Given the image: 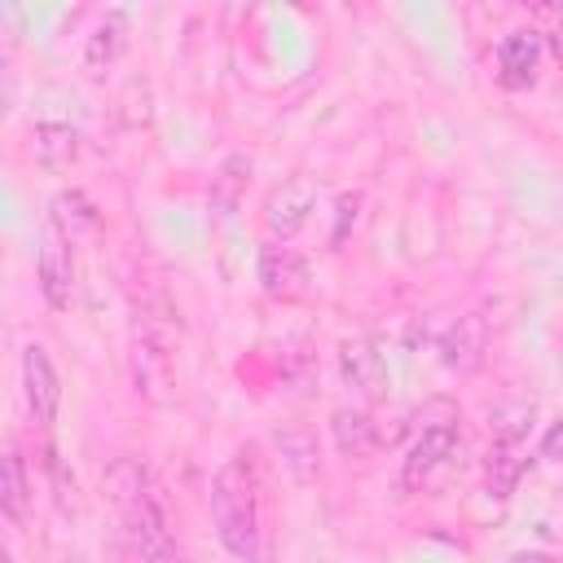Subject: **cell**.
<instances>
[{
    "instance_id": "7c38bea8",
    "label": "cell",
    "mask_w": 563,
    "mask_h": 563,
    "mask_svg": "<svg viewBox=\"0 0 563 563\" xmlns=\"http://www.w3.org/2000/svg\"><path fill=\"white\" fill-rule=\"evenodd\" d=\"M339 369H343V383H347L356 396H378L383 383H387L383 356L374 352L369 339H347L343 352H339Z\"/></svg>"
},
{
    "instance_id": "9a60e30c",
    "label": "cell",
    "mask_w": 563,
    "mask_h": 563,
    "mask_svg": "<svg viewBox=\"0 0 563 563\" xmlns=\"http://www.w3.org/2000/svg\"><path fill=\"white\" fill-rule=\"evenodd\" d=\"M334 444H339V453H347V457H365V453H374L378 449V422L365 413V409H334Z\"/></svg>"
},
{
    "instance_id": "277c9868",
    "label": "cell",
    "mask_w": 563,
    "mask_h": 563,
    "mask_svg": "<svg viewBox=\"0 0 563 563\" xmlns=\"http://www.w3.org/2000/svg\"><path fill=\"white\" fill-rule=\"evenodd\" d=\"M462 466V435L457 427H418L409 453H405V488L413 493H440Z\"/></svg>"
},
{
    "instance_id": "44dd1931",
    "label": "cell",
    "mask_w": 563,
    "mask_h": 563,
    "mask_svg": "<svg viewBox=\"0 0 563 563\" xmlns=\"http://www.w3.org/2000/svg\"><path fill=\"white\" fill-rule=\"evenodd\" d=\"M541 457H563V418H554L550 422V431H545V440H541Z\"/></svg>"
},
{
    "instance_id": "7402d4cb",
    "label": "cell",
    "mask_w": 563,
    "mask_h": 563,
    "mask_svg": "<svg viewBox=\"0 0 563 563\" xmlns=\"http://www.w3.org/2000/svg\"><path fill=\"white\" fill-rule=\"evenodd\" d=\"M550 48H554V57H559V62H563V22H559V26H554V35H550Z\"/></svg>"
},
{
    "instance_id": "8992f818",
    "label": "cell",
    "mask_w": 563,
    "mask_h": 563,
    "mask_svg": "<svg viewBox=\"0 0 563 563\" xmlns=\"http://www.w3.org/2000/svg\"><path fill=\"white\" fill-rule=\"evenodd\" d=\"M22 383H26V405H31L35 422L48 427L57 418V405H62V383H57V369L40 343H26V352H22Z\"/></svg>"
},
{
    "instance_id": "ac0fdd59",
    "label": "cell",
    "mask_w": 563,
    "mask_h": 563,
    "mask_svg": "<svg viewBox=\"0 0 563 563\" xmlns=\"http://www.w3.org/2000/svg\"><path fill=\"white\" fill-rule=\"evenodd\" d=\"M0 501H4V515H9L13 523L22 519V510H26V501H31L26 462H22V453H18V449H9V453H4V488H0Z\"/></svg>"
},
{
    "instance_id": "d6986e66",
    "label": "cell",
    "mask_w": 563,
    "mask_h": 563,
    "mask_svg": "<svg viewBox=\"0 0 563 563\" xmlns=\"http://www.w3.org/2000/svg\"><path fill=\"white\" fill-rule=\"evenodd\" d=\"M277 444H282V462L290 466L295 479H312L317 475V444H312L308 431H286V435H277Z\"/></svg>"
},
{
    "instance_id": "ba28073f",
    "label": "cell",
    "mask_w": 563,
    "mask_h": 563,
    "mask_svg": "<svg viewBox=\"0 0 563 563\" xmlns=\"http://www.w3.org/2000/svg\"><path fill=\"white\" fill-rule=\"evenodd\" d=\"M40 290L48 299V308H70V295H75V260H70V242L48 229L44 246H40Z\"/></svg>"
},
{
    "instance_id": "4fadbf2b",
    "label": "cell",
    "mask_w": 563,
    "mask_h": 563,
    "mask_svg": "<svg viewBox=\"0 0 563 563\" xmlns=\"http://www.w3.org/2000/svg\"><path fill=\"white\" fill-rule=\"evenodd\" d=\"M31 154H35L40 167L62 172V167H70L75 154H79V132H75L70 123H35V132H31Z\"/></svg>"
},
{
    "instance_id": "2e32d148",
    "label": "cell",
    "mask_w": 563,
    "mask_h": 563,
    "mask_svg": "<svg viewBox=\"0 0 563 563\" xmlns=\"http://www.w3.org/2000/svg\"><path fill=\"white\" fill-rule=\"evenodd\" d=\"M246 176H251V158L246 154H229L220 163V172L211 176V211L216 216H233L238 211L242 189H246Z\"/></svg>"
},
{
    "instance_id": "8fae6325",
    "label": "cell",
    "mask_w": 563,
    "mask_h": 563,
    "mask_svg": "<svg viewBox=\"0 0 563 563\" xmlns=\"http://www.w3.org/2000/svg\"><path fill=\"white\" fill-rule=\"evenodd\" d=\"M537 62H541V35L537 31H510L497 44V70L506 88H528L537 79Z\"/></svg>"
},
{
    "instance_id": "7a4b0ae2",
    "label": "cell",
    "mask_w": 563,
    "mask_h": 563,
    "mask_svg": "<svg viewBox=\"0 0 563 563\" xmlns=\"http://www.w3.org/2000/svg\"><path fill=\"white\" fill-rule=\"evenodd\" d=\"M211 519L229 554H260V484L246 457H229L211 479Z\"/></svg>"
},
{
    "instance_id": "5b68a950",
    "label": "cell",
    "mask_w": 563,
    "mask_h": 563,
    "mask_svg": "<svg viewBox=\"0 0 563 563\" xmlns=\"http://www.w3.org/2000/svg\"><path fill=\"white\" fill-rule=\"evenodd\" d=\"M312 211H317V180L303 176V172H295L290 180H282V185L268 194V202H264V224H268L273 238H295V233L308 224Z\"/></svg>"
},
{
    "instance_id": "9c48e42d",
    "label": "cell",
    "mask_w": 563,
    "mask_h": 563,
    "mask_svg": "<svg viewBox=\"0 0 563 563\" xmlns=\"http://www.w3.org/2000/svg\"><path fill=\"white\" fill-rule=\"evenodd\" d=\"M528 466V435H493V449L484 457V488L488 497L506 501Z\"/></svg>"
},
{
    "instance_id": "e0dca14e",
    "label": "cell",
    "mask_w": 563,
    "mask_h": 563,
    "mask_svg": "<svg viewBox=\"0 0 563 563\" xmlns=\"http://www.w3.org/2000/svg\"><path fill=\"white\" fill-rule=\"evenodd\" d=\"M119 44H123V13H106L101 26H97V31L88 35V44H84V66H88V75H101V70L114 62Z\"/></svg>"
},
{
    "instance_id": "52a82bcc",
    "label": "cell",
    "mask_w": 563,
    "mask_h": 563,
    "mask_svg": "<svg viewBox=\"0 0 563 563\" xmlns=\"http://www.w3.org/2000/svg\"><path fill=\"white\" fill-rule=\"evenodd\" d=\"M260 286L273 299H299L308 295V264L295 246H264L260 251Z\"/></svg>"
},
{
    "instance_id": "3957f363",
    "label": "cell",
    "mask_w": 563,
    "mask_h": 563,
    "mask_svg": "<svg viewBox=\"0 0 563 563\" xmlns=\"http://www.w3.org/2000/svg\"><path fill=\"white\" fill-rule=\"evenodd\" d=\"M172 343H176V330H172L167 303H158V308L141 303L136 321H132V383L154 405L167 400V387L176 374L172 369Z\"/></svg>"
},
{
    "instance_id": "6da1fadb",
    "label": "cell",
    "mask_w": 563,
    "mask_h": 563,
    "mask_svg": "<svg viewBox=\"0 0 563 563\" xmlns=\"http://www.w3.org/2000/svg\"><path fill=\"white\" fill-rule=\"evenodd\" d=\"M106 493L119 510V537L145 559V563H185L176 532H172V510L145 462L119 457L106 471Z\"/></svg>"
},
{
    "instance_id": "30bf717a",
    "label": "cell",
    "mask_w": 563,
    "mask_h": 563,
    "mask_svg": "<svg viewBox=\"0 0 563 563\" xmlns=\"http://www.w3.org/2000/svg\"><path fill=\"white\" fill-rule=\"evenodd\" d=\"M484 347H488V325H484L479 312L457 317V321L449 325V334L440 339V356H444V365L457 369V374L475 369V365L484 361Z\"/></svg>"
},
{
    "instance_id": "5bb4252c",
    "label": "cell",
    "mask_w": 563,
    "mask_h": 563,
    "mask_svg": "<svg viewBox=\"0 0 563 563\" xmlns=\"http://www.w3.org/2000/svg\"><path fill=\"white\" fill-rule=\"evenodd\" d=\"M97 224H101V216H97V207L88 202V194L62 189V194L53 198V229H57L66 242H79V238L97 233Z\"/></svg>"
},
{
    "instance_id": "603a6c76",
    "label": "cell",
    "mask_w": 563,
    "mask_h": 563,
    "mask_svg": "<svg viewBox=\"0 0 563 563\" xmlns=\"http://www.w3.org/2000/svg\"><path fill=\"white\" fill-rule=\"evenodd\" d=\"M515 563H554V559H550V554H519Z\"/></svg>"
},
{
    "instance_id": "ffe728a7",
    "label": "cell",
    "mask_w": 563,
    "mask_h": 563,
    "mask_svg": "<svg viewBox=\"0 0 563 563\" xmlns=\"http://www.w3.org/2000/svg\"><path fill=\"white\" fill-rule=\"evenodd\" d=\"M356 207H361V194H343V198H339V224H334V238H330L334 246L343 242V233H347V224L356 220Z\"/></svg>"
}]
</instances>
